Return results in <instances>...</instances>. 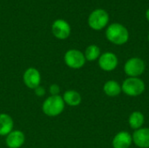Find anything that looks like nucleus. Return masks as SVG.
<instances>
[{"label":"nucleus","instance_id":"nucleus-1","mask_svg":"<svg viewBox=\"0 0 149 148\" xmlns=\"http://www.w3.org/2000/svg\"><path fill=\"white\" fill-rule=\"evenodd\" d=\"M106 37L111 43L117 45H122L128 41L129 32L121 24L114 23L107 27L106 31Z\"/></svg>","mask_w":149,"mask_h":148},{"label":"nucleus","instance_id":"nucleus-2","mask_svg":"<svg viewBox=\"0 0 149 148\" xmlns=\"http://www.w3.org/2000/svg\"><path fill=\"white\" fill-rule=\"evenodd\" d=\"M65 104L63 100L62 96L55 95L50 96L43 102L42 111L43 113L49 117H56L60 115L65 110Z\"/></svg>","mask_w":149,"mask_h":148},{"label":"nucleus","instance_id":"nucleus-3","mask_svg":"<svg viewBox=\"0 0 149 148\" xmlns=\"http://www.w3.org/2000/svg\"><path fill=\"white\" fill-rule=\"evenodd\" d=\"M146 89L144 81L140 78H127L121 85L122 92L130 97H137L141 95Z\"/></svg>","mask_w":149,"mask_h":148},{"label":"nucleus","instance_id":"nucleus-4","mask_svg":"<svg viewBox=\"0 0 149 148\" xmlns=\"http://www.w3.org/2000/svg\"><path fill=\"white\" fill-rule=\"evenodd\" d=\"M109 22V15L103 9L94 10L88 17V24L94 31H100Z\"/></svg>","mask_w":149,"mask_h":148},{"label":"nucleus","instance_id":"nucleus-5","mask_svg":"<svg viewBox=\"0 0 149 148\" xmlns=\"http://www.w3.org/2000/svg\"><path fill=\"white\" fill-rule=\"evenodd\" d=\"M146 70L145 62L137 57L127 60L124 65V72L129 78H139Z\"/></svg>","mask_w":149,"mask_h":148},{"label":"nucleus","instance_id":"nucleus-6","mask_svg":"<svg viewBox=\"0 0 149 148\" xmlns=\"http://www.w3.org/2000/svg\"><path fill=\"white\" fill-rule=\"evenodd\" d=\"M65 65L72 69H80L86 64V58L83 52L76 49L68 50L64 56Z\"/></svg>","mask_w":149,"mask_h":148},{"label":"nucleus","instance_id":"nucleus-7","mask_svg":"<svg viewBox=\"0 0 149 148\" xmlns=\"http://www.w3.org/2000/svg\"><path fill=\"white\" fill-rule=\"evenodd\" d=\"M23 81L25 86L34 90L41 84V74L38 69L34 67H29L23 74Z\"/></svg>","mask_w":149,"mask_h":148},{"label":"nucleus","instance_id":"nucleus-8","mask_svg":"<svg viewBox=\"0 0 149 148\" xmlns=\"http://www.w3.org/2000/svg\"><path fill=\"white\" fill-rule=\"evenodd\" d=\"M99 66L105 72H112L116 69L119 64L117 56L113 52H105L100 55L98 61Z\"/></svg>","mask_w":149,"mask_h":148},{"label":"nucleus","instance_id":"nucleus-9","mask_svg":"<svg viewBox=\"0 0 149 148\" xmlns=\"http://www.w3.org/2000/svg\"><path fill=\"white\" fill-rule=\"evenodd\" d=\"M52 31L53 36L58 39H66L71 34V26L66 21L63 19H58L53 22Z\"/></svg>","mask_w":149,"mask_h":148},{"label":"nucleus","instance_id":"nucleus-10","mask_svg":"<svg viewBox=\"0 0 149 148\" xmlns=\"http://www.w3.org/2000/svg\"><path fill=\"white\" fill-rule=\"evenodd\" d=\"M25 141V136L22 131L13 130L5 139V144L8 148H20Z\"/></svg>","mask_w":149,"mask_h":148},{"label":"nucleus","instance_id":"nucleus-11","mask_svg":"<svg viewBox=\"0 0 149 148\" xmlns=\"http://www.w3.org/2000/svg\"><path fill=\"white\" fill-rule=\"evenodd\" d=\"M133 142L139 148H149V128L141 127L132 135Z\"/></svg>","mask_w":149,"mask_h":148},{"label":"nucleus","instance_id":"nucleus-12","mask_svg":"<svg viewBox=\"0 0 149 148\" xmlns=\"http://www.w3.org/2000/svg\"><path fill=\"white\" fill-rule=\"evenodd\" d=\"M133 143L132 135L127 131L119 132L113 139L112 146L113 148H129Z\"/></svg>","mask_w":149,"mask_h":148},{"label":"nucleus","instance_id":"nucleus-13","mask_svg":"<svg viewBox=\"0 0 149 148\" xmlns=\"http://www.w3.org/2000/svg\"><path fill=\"white\" fill-rule=\"evenodd\" d=\"M13 119L7 113H0V136H7L13 131Z\"/></svg>","mask_w":149,"mask_h":148},{"label":"nucleus","instance_id":"nucleus-14","mask_svg":"<svg viewBox=\"0 0 149 148\" xmlns=\"http://www.w3.org/2000/svg\"><path fill=\"white\" fill-rule=\"evenodd\" d=\"M63 100L65 105H68L70 106H78L80 105L82 101L81 95L79 92L75 90H67L63 94Z\"/></svg>","mask_w":149,"mask_h":148},{"label":"nucleus","instance_id":"nucleus-15","mask_svg":"<svg viewBox=\"0 0 149 148\" xmlns=\"http://www.w3.org/2000/svg\"><path fill=\"white\" fill-rule=\"evenodd\" d=\"M103 91L108 97H116L122 92L121 85L115 80H108L103 85Z\"/></svg>","mask_w":149,"mask_h":148},{"label":"nucleus","instance_id":"nucleus-16","mask_svg":"<svg viewBox=\"0 0 149 148\" xmlns=\"http://www.w3.org/2000/svg\"><path fill=\"white\" fill-rule=\"evenodd\" d=\"M144 122H145V117H144L143 113L139 111L133 112L128 118L129 126H131V128H133L134 130H138V129L141 128Z\"/></svg>","mask_w":149,"mask_h":148},{"label":"nucleus","instance_id":"nucleus-17","mask_svg":"<svg viewBox=\"0 0 149 148\" xmlns=\"http://www.w3.org/2000/svg\"><path fill=\"white\" fill-rule=\"evenodd\" d=\"M84 55H85L86 60L95 61V60L99 59V58L101 55L100 54V49L96 44H91V45L87 46V48L85 51Z\"/></svg>","mask_w":149,"mask_h":148},{"label":"nucleus","instance_id":"nucleus-18","mask_svg":"<svg viewBox=\"0 0 149 148\" xmlns=\"http://www.w3.org/2000/svg\"><path fill=\"white\" fill-rule=\"evenodd\" d=\"M49 92L51 93L52 96H55V95H59L60 92V87L57 84H52L50 85L49 87Z\"/></svg>","mask_w":149,"mask_h":148},{"label":"nucleus","instance_id":"nucleus-19","mask_svg":"<svg viewBox=\"0 0 149 148\" xmlns=\"http://www.w3.org/2000/svg\"><path fill=\"white\" fill-rule=\"evenodd\" d=\"M45 92H45V89L43 86H41V85L38 86L36 89H34V93L38 97H43L45 94Z\"/></svg>","mask_w":149,"mask_h":148},{"label":"nucleus","instance_id":"nucleus-20","mask_svg":"<svg viewBox=\"0 0 149 148\" xmlns=\"http://www.w3.org/2000/svg\"><path fill=\"white\" fill-rule=\"evenodd\" d=\"M146 17H147V19L149 21V9H148V10L146 12Z\"/></svg>","mask_w":149,"mask_h":148},{"label":"nucleus","instance_id":"nucleus-21","mask_svg":"<svg viewBox=\"0 0 149 148\" xmlns=\"http://www.w3.org/2000/svg\"><path fill=\"white\" fill-rule=\"evenodd\" d=\"M148 41H149V33H148Z\"/></svg>","mask_w":149,"mask_h":148}]
</instances>
